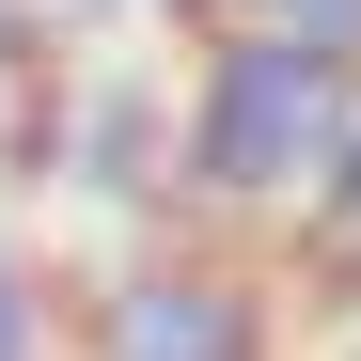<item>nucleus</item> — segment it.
Instances as JSON below:
<instances>
[{
  "label": "nucleus",
  "mask_w": 361,
  "mask_h": 361,
  "mask_svg": "<svg viewBox=\"0 0 361 361\" xmlns=\"http://www.w3.org/2000/svg\"><path fill=\"white\" fill-rule=\"evenodd\" d=\"M345 126H361V63H345V47L220 32V47H204V79H189L173 157H189V189H204V204H283V189H330Z\"/></svg>",
  "instance_id": "1"
},
{
  "label": "nucleus",
  "mask_w": 361,
  "mask_h": 361,
  "mask_svg": "<svg viewBox=\"0 0 361 361\" xmlns=\"http://www.w3.org/2000/svg\"><path fill=\"white\" fill-rule=\"evenodd\" d=\"M79 361H267V314H252V283H235V267H204V252H142V267L94 283Z\"/></svg>",
  "instance_id": "2"
},
{
  "label": "nucleus",
  "mask_w": 361,
  "mask_h": 361,
  "mask_svg": "<svg viewBox=\"0 0 361 361\" xmlns=\"http://www.w3.org/2000/svg\"><path fill=\"white\" fill-rule=\"evenodd\" d=\"M235 32H298V47H345L361 63V0H235Z\"/></svg>",
  "instance_id": "3"
},
{
  "label": "nucleus",
  "mask_w": 361,
  "mask_h": 361,
  "mask_svg": "<svg viewBox=\"0 0 361 361\" xmlns=\"http://www.w3.org/2000/svg\"><path fill=\"white\" fill-rule=\"evenodd\" d=\"M0 361H47V283H32L16 235H0Z\"/></svg>",
  "instance_id": "4"
},
{
  "label": "nucleus",
  "mask_w": 361,
  "mask_h": 361,
  "mask_svg": "<svg viewBox=\"0 0 361 361\" xmlns=\"http://www.w3.org/2000/svg\"><path fill=\"white\" fill-rule=\"evenodd\" d=\"M314 235H330V252H361V126H345V157H330V189H314Z\"/></svg>",
  "instance_id": "5"
},
{
  "label": "nucleus",
  "mask_w": 361,
  "mask_h": 361,
  "mask_svg": "<svg viewBox=\"0 0 361 361\" xmlns=\"http://www.w3.org/2000/svg\"><path fill=\"white\" fill-rule=\"evenodd\" d=\"M79 16H157V0H79Z\"/></svg>",
  "instance_id": "6"
}]
</instances>
